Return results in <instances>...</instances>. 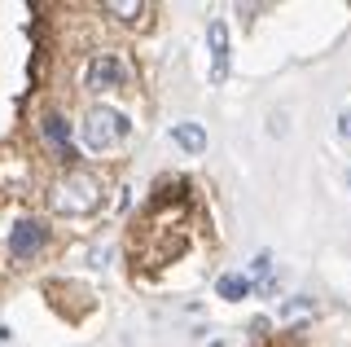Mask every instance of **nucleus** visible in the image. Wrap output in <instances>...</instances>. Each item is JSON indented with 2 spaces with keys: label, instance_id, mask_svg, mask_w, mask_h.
Masks as SVG:
<instances>
[{
  "label": "nucleus",
  "instance_id": "nucleus-1",
  "mask_svg": "<svg viewBox=\"0 0 351 347\" xmlns=\"http://www.w3.org/2000/svg\"><path fill=\"white\" fill-rule=\"evenodd\" d=\"M97 202H101V185H97V176H88V171H71V176L53 189V211H62V215H84V211H93Z\"/></svg>",
  "mask_w": 351,
  "mask_h": 347
},
{
  "label": "nucleus",
  "instance_id": "nucleus-2",
  "mask_svg": "<svg viewBox=\"0 0 351 347\" xmlns=\"http://www.w3.org/2000/svg\"><path fill=\"white\" fill-rule=\"evenodd\" d=\"M123 132H128V119L119 115V110H106V106H97V110L84 115V145H88V149L114 145Z\"/></svg>",
  "mask_w": 351,
  "mask_h": 347
},
{
  "label": "nucleus",
  "instance_id": "nucleus-3",
  "mask_svg": "<svg viewBox=\"0 0 351 347\" xmlns=\"http://www.w3.org/2000/svg\"><path fill=\"white\" fill-rule=\"evenodd\" d=\"M132 80V71H128V62L123 58H93L88 62V88H97V93H106V88H123V84Z\"/></svg>",
  "mask_w": 351,
  "mask_h": 347
},
{
  "label": "nucleus",
  "instance_id": "nucleus-4",
  "mask_svg": "<svg viewBox=\"0 0 351 347\" xmlns=\"http://www.w3.org/2000/svg\"><path fill=\"white\" fill-rule=\"evenodd\" d=\"M44 242H49V229H44L40 220H22V224H14V233H9L14 259H31L36 251H44Z\"/></svg>",
  "mask_w": 351,
  "mask_h": 347
},
{
  "label": "nucleus",
  "instance_id": "nucleus-5",
  "mask_svg": "<svg viewBox=\"0 0 351 347\" xmlns=\"http://www.w3.org/2000/svg\"><path fill=\"white\" fill-rule=\"evenodd\" d=\"M206 40H211V80L224 84V75H228V31H224V23L206 27Z\"/></svg>",
  "mask_w": 351,
  "mask_h": 347
},
{
  "label": "nucleus",
  "instance_id": "nucleus-6",
  "mask_svg": "<svg viewBox=\"0 0 351 347\" xmlns=\"http://www.w3.org/2000/svg\"><path fill=\"white\" fill-rule=\"evenodd\" d=\"M40 132H44V141H49L62 158H75V145H71V132H66V119L62 115H44L40 119Z\"/></svg>",
  "mask_w": 351,
  "mask_h": 347
},
{
  "label": "nucleus",
  "instance_id": "nucleus-7",
  "mask_svg": "<svg viewBox=\"0 0 351 347\" xmlns=\"http://www.w3.org/2000/svg\"><path fill=\"white\" fill-rule=\"evenodd\" d=\"M171 141L180 149H189V154H202V149H206V132L197 123H176L171 128Z\"/></svg>",
  "mask_w": 351,
  "mask_h": 347
},
{
  "label": "nucleus",
  "instance_id": "nucleus-8",
  "mask_svg": "<svg viewBox=\"0 0 351 347\" xmlns=\"http://www.w3.org/2000/svg\"><path fill=\"white\" fill-rule=\"evenodd\" d=\"M219 295H224V299H246L250 295V281L246 277H237V273H228V277H219Z\"/></svg>",
  "mask_w": 351,
  "mask_h": 347
},
{
  "label": "nucleus",
  "instance_id": "nucleus-9",
  "mask_svg": "<svg viewBox=\"0 0 351 347\" xmlns=\"http://www.w3.org/2000/svg\"><path fill=\"white\" fill-rule=\"evenodd\" d=\"M106 14L123 18V23H136V18L145 14V5H141V0H123V5H114V0H110V5H106Z\"/></svg>",
  "mask_w": 351,
  "mask_h": 347
},
{
  "label": "nucleus",
  "instance_id": "nucleus-10",
  "mask_svg": "<svg viewBox=\"0 0 351 347\" xmlns=\"http://www.w3.org/2000/svg\"><path fill=\"white\" fill-rule=\"evenodd\" d=\"M338 132H343V136L351 141V110H343V115H338Z\"/></svg>",
  "mask_w": 351,
  "mask_h": 347
},
{
  "label": "nucleus",
  "instance_id": "nucleus-11",
  "mask_svg": "<svg viewBox=\"0 0 351 347\" xmlns=\"http://www.w3.org/2000/svg\"><path fill=\"white\" fill-rule=\"evenodd\" d=\"M347 185H351V171H347Z\"/></svg>",
  "mask_w": 351,
  "mask_h": 347
}]
</instances>
